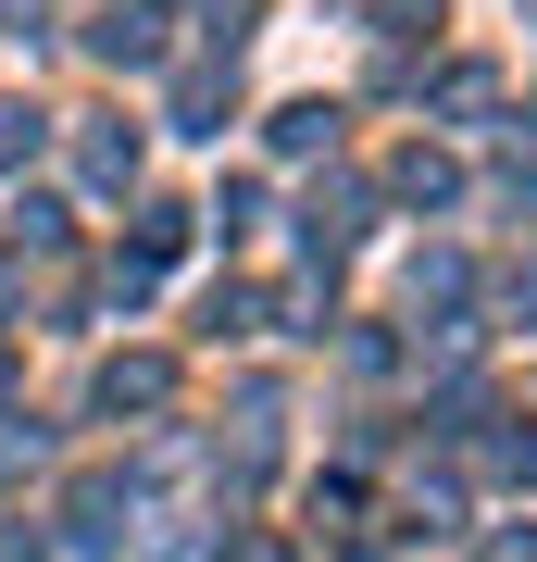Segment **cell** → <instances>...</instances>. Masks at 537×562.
Segmentation results:
<instances>
[{
  "label": "cell",
  "mask_w": 537,
  "mask_h": 562,
  "mask_svg": "<svg viewBox=\"0 0 537 562\" xmlns=\"http://www.w3.org/2000/svg\"><path fill=\"white\" fill-rule=\"evenodd\" d=\"M163 387H176V362H150V350H138V362H113V375H100V401H113V413H150Z\"/></svg>",
  "instance_id": "cell-2"
},
{
  "label": "cell",
  "mask_w": 537,
  "mask_h": 562,
  "mask_svg": "<svg viewBox=\"0 0 537 562\" xmlns=\"http://www.w3.org/2000/svg\"><path fill=\"white\" fill-rule=\"evenodd\" d=\"M488 462H500V475H525V487H537V425H525V438H500Z\"/></svg>",
  "instance_id": "cell-7"
},
{
  "label": "cell",
  "mask_w": 537,
  "mask_h": 562,
  "mask_svg": "<svg viewBox=\"0 0 537 562\" xmlns=\"http://www.w3.org/2000/svg\"><path fill=\"white\" fill-rule=\"evenodd\" d=\"M38 138H51L38 101H0V176H25V162H38Z\"/></svg>",
  "instance_id": "cell-3"
},
{
  "label": "cell",
  "mask_w": 537,
  "mask_h": 562,
  "mask_svg": "<svg viewBox=\"0 0 537 562\" xmlns=\"http://www.w3.org/2000/svg\"><path fill=\"white\" fill-rule=\"evenodd\" d=\"M325 138H338V113H325V101H288V113H276V150H325Z\"/></svg>",
  "instance_id": "cell-6"
},
{
  "label": "cell",
  "mask_w": 537,
  "mask_h": 562,
  "mask_svg": "<svg viewBox=\"0 0 537 562\" xmlns=\"http://www.w3.org/2000/svg\"><path fill=\"white\" fill-rule=\"evenodd\" d=\"M88 176H100V188L138 176V125H88Z\"/></svg>",
  "instance_id": "cell-5"
},
{
  "label": "cell",
  "mask_w": 537,
  "mask_h": 562,
  "mask_svg": "<svg viewBox=\"0 0 537 562\" xmlns=\"http://www.w3.org/2000/svg\"><path fill=\"white\" fill-rule=\"evenodd\" d=\"M88 38H100V50H113V63H150V50H163V38H150V13H138V0H113V13H100V25H88Z\"/></svg>",
  "instance_id": "cell-4"
},
{
  "label": "cell",
  "mask_w": 537,
  "mask_h": 562,
  "mask_svg": "<svg viewBox=\"0 0 537 562\" xmlns=\"http://www.w3.org/2000/svg\"><path fill=\"white\" fill-rule=\"evenodd\" d=\"M238 101V63H200V76L176 88V113H188V138H213V113Z\"/></svg>",
  "instance_id": "cell-1"
},
{
  "label": "cell",
  "mask_w": 537,
  "mask_h": 562,
  "mask_svg": "<svg viewBox=\"0 0 537 562\" xmlns=\"http://www.w3.org/2000/svg\"><path fill=\"white\" fill-rule=\"evenodd\" d=\"M488 562H537V538H488Z\"/></svg>",
  "instance_id": "cell-9"
},
{
  "label": "cell",
  "mask_w": 537,
  "mask_h": 562,
  "mask_svg": "<svg viewBox=\"0 0 537 562\" xmlns=\"http://www.w3.org/2000/svg\"><path fill=\"white\" fill-rule=\"evenodd\" d=\"M213 562H288V550H276V538H225Z\"/></svg>",
  "instance_id": "cell-8"
}]
</instances>
